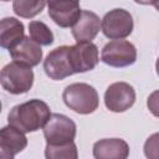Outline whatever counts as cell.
<instances>
[{
	"label": "cell",
	"mask_w": 159,
	"mask_h": 159,
	"mask_svg": "<svg viewBox=\"0 0 159 159\" xmlns=\"http://www.w3.org/2000/svg\"><path fill=\"white\" fill-rule=\"evenodd\" d=\"M50 117L51 111L48 104L35 98L12 107L7 114V122L22 133H30L43 128Z\"/></svg>",
	"instance_id": "obj_1"
},
{
	"label": "cell",
	"mask_w": 159,
	"mask_h": 159,
	"mask_svg": "<svg viewBox=\"0 0 159 159\" xmlns=\"http://www.w3.org/2000/svg\"><path fill=\"white\" fill-rule=\"evenodd\" d=\"M65 104L76 113H93L99 104V97L94 87L88 83L76 82L68 84L62 93Z\"/></svg>",
	"instance_id": "obj_2"
},
{
	"label": "cell",
	"mask_w": 159,
	"mask_h": 159,
	"mask_svg": "<svg viewBox=\"0 0 159 159\" xmlns=\"http://www.w3.org/2000/svg\"><path fill=\"white\" fill-rule=\"evenodd\" d=\"M0 80L6 92L11 94H22L29 92L34 84V71L31 67L12 61L2 67Z\"/></svg>",
	"instance_id": "obj_3"
},
{
	"label": "cell",
	"mask_w": 159,
	"mask_h": 159,
	"mask_svg": "<svg viewBox=\"0 0 159 159\" xmlns=\"http://www.w3.org/2000/svg\"><path fill=\"white\" fill-rule=\"evenodd\" d=\"M134 27L133 17L124 9H113L102 19L101 30L103 35L111 40H123L128 37Z\"/></svg>",
	"instance_id": "obj_4"
},
{
	"label": "cell",
	"mask_w": 159,
	"mask_h": 159,
	"mask_svg": "<svg viewBox=\"0 0 159 159\" xmlns=\"http://www.w3.org/2000/svg\"><path fill=\"white\" fill-rule=\"evenodd\" d=\"M77 133L76 123L65 114L53 113L43 127V137L47 144H66L73 142Z\"/></svg>",
	"instance_id": "obj_5"
},
{
	"label": "cell",
	"mask_w": 159,
	"mask_h": 159,
	"mask_svg": "<svg viewBox=\"0 0 159 159\" xmlns=\"http://www.w3.org/2000/svg\"><path fill=\"white\" fill-rule=\"evenodd\" d=\"M101 60L111 67H127L135 62L137 48L127 40H114L104 45Z\"/></svg>",
	"instance_id": "obj_6"
},
{
	"label": "cell",
	"mask_w": 159,
	"mask_h": 159,
	"mask_svg": "<svg viewBox=\"0 0 159 159\" xmlns=\"http://www.w3.org/2000/svg\"><path fill=\"white\" fill-rule=\"evenodd\" d=\"M70 63L73 73H83L93 70L98 61V48L93 42H77L68 48Z\"/></svg>",
	"instance_id": "obj_7"
},
{
	"label": "cell",
	"mask_w": 159,
	"mask_h": 159,
	"mask_svg": "<svg viewBox=\"0 0 159 159\" xmlns=\"http://www.w3.org/2000/svg\"><path fill=\"white\" fill-rule=\"evenodd\" d=\"M135 102V91L127 82H114L104 92V104L107 109L120 113L129 109Z\"/></svg>",
	"instance_id": "obj_8"
},
{
	"label": "cell",
	"mask_w": 159,
	"mask_h": 159,
	"mask_svg": "<svg viewBox=\"0 0 159 159\" xmlns=\"http://www.w3.org/2000/svg\"><path fill=\"white\" fill-rule=\"evenodd\" d=\"M68 48H70V46H67V45L56 47L43 60L45 73L51 80L61 81L68 76L75 75L72 71L71 63H70Z\"/></svg>",
	"instance_id": "obj_9"
},
{
	"label": "cell",
	"mask_w": 159,
	"mask_h": 159,
	"mask_svg": "<svg viewBox=\"0 0 159 159\" xmlns=\"http://www.w3.org/2000/svg\"><path fill=\"white\" fill-rule=\"evenodd\" d=\"M48 16L60 27H72L81 16L78 1H48Z\"/></svg>",
	"instance_id": "obj_10"
},
{
	"label": "cell",
	"mask_w": 159,
	"mask_h": 159,
	"mask_svg": "<svg viewBox=\"0 0 159 159\" xmlns=\"http://www.w3.org/2000/svg\"><path fill=\"white\" fill-rule=\"evenodd\" d=\"M27 145L25 133L12 125H6L0 130V159H14Z\"/></svg>",
	"instance_id": "obj_11"
},
{
	"label": "cell",
	"mask_w": 159,
	"mask_h": 159,
	"mask_svg": "<svg viewBox=\"0 0 159 159\" xmlns=\"http://www.w3.org/2000/svg\"><path fill=\"white\" fill-rule=\"evenodd\" d=\"M94 159H128L129 145L120 138H106L93 144Z\"/></svg>",
	"instance_id": "obj_12"
},
{
	"label": "cell",
	"mask_w": 159,
	"mask_h": 159,
	"mask_svg": "<svg viewBox=\"0 0 159 159\" xmlns=\"http://www.w3.org/2000/svg\"><path fill=\"white\" fill-rule=\"evenodd\" d=\"M101 25L102 21L94 12L83 10L77 22L72 26V35L77 42H92L99 32Z\"/></svg>",
	"instance_id": "obj_13"
},
{
	"label": "cell",
	"mask_w": 159,
	"mask_h": 159,
	"mask_svg": "<svg viewBox=\"0 0 159 159\" xmlns=\"http://www.w3.org/2000/svg\"><path fill=\"white\" fill-rule=\"evenodd\" d=\"M9 52L14 62L25 65L27 67H35L42 60L41 46L34 42L30 37H25L17 46L11 48Z\"/></svg>",
	"instance_id": "obj_14"
},
{
	"label": "cell",
	"mask_w": 159,
	"mask_h": 159,
	"mask_svg": "<svg viewBox=\"0 0 159 159\" xmlns=\"http://www.w3.org/2000/svg\"><path fill=\"white\" fill-rule=\"evenodd\" d=\"M24 24L15 17H4L0 21V45L6 50L17 46L24 39Z\"/></svg>",
	"instance_id": "obj_15"
},
{
	"label": "cell",
	"mask_w": 159,
	"mask_h": 159,
	"mask_svg": "<svg viewBox=\"0 0 159 159\" xmlns=\"http://www.w3.org/2000/svg\"><path fill=\"white\" fill-rule=\"evenodd\" d=\"M46 159H78V150L75 142L66 144H46Z\"/></svg>",
	"instance_id": "obj_16"
},
{
	"label": "cell",
	"mask_w": 159,
	"mask_h": 159,
	"mask_svg": "<svg viewBox=\"0 0 159 159\" xmlns=\"http://www.w3.org/2000/svg\"><path fill=\"white\" fill-rule=\"evenodd\" d=\"M29 37L40 46H50L53 42V34L50 27L45 22L37 20L29 24Z\"/></svg>",
	"instance_id": "obj_17"
},
{
	"label": "cell",
	"mask_w": 159,
	"mask_h": 159,
	"mask_svg": "<svg viewBox=\"0 0 159 159\" xmlns=\"http://www.w3.org/2000/svg\"><path fill=\"white\" fill-rule=\"evenodd\" d=\"M46 5H47V2H45L42 0H35V1L15 0L12 2V10L20 17L31 19V17L36 16L37 14H40Z\"/></svg>",
	"instance_id": "obj_18"
},
{
	"label": "cell",
	"mask_w": 159,
	"mask_h": 159,
	"mask_svg": "<svg viewBox=\"0 0 159 159\" xmlns=\"http://www.w3.org/2000/svg\"><path fill=\"white\" fill-rule=\"evenodd\" d=\"M143 150L147 159H159V132L152 134L145 140Z\"/></svg>",
	"instance_id": "obj_19"
},
{
	"label": "cell",
	"mask_w": 159,
	"mask_h": 159,
	"mask_svg": "<svg viewBox=\"0 0 159 159\" xmlns=\"http://www.w3.org/2000/svg\"><path fill=\"white\" fill-rule=\"evenodd\" d=\"M147 107H148L149 112H150L154 117H158V118H159V89L152 92V93L148 96Z\"/></svg>",
	"instance_id": "obj_20"
},
{
	"label": "cell",
	"mask_w": 159,
	"mask_h": 159,
	"mask_svg": "<svg viewBox=\"0 0 159 159\" xmlns=\"http://www.w3.org/2000/svg\"><path fill=\"white\" fill-rule=\"evenodd\" d=\"M149 4H150V5H153V6L159 11V1H150Z\"/></svg>",
	"instance_id": "obj_21"
},
{
	"label": "cell",
	"mask_w": 159,
	"mask_h": 159,
	"mask_svg": "<svg viewBox=\"0 0 159 159\" xmlns=\"http://www.w3.org/2000/svg\"><path fill=\"white\" fill-rule=\"evenodd\" d=\"M155 71H157V75L159 76V57H158V60L155 62Z\"/></svg>",
	"instance_id": "obj_22"
}]
</instances>
